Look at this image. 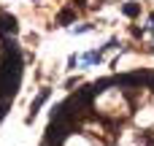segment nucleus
<instances>
[{"label":"nucleus","instance_id":"nucleus-1","mask_svg":"<svg viewBox=\"0 0 154 146\" xmlns=\"http://www.w3.org/2000/svg\"><path fill=\"white\" fill-rule=\"evenodd\" d=\"M16 30H19L16 19L8 14H0V35H16Z\"/></svg>","mask_w":154,"mask_h":146},{"label":"nucleus","instance_id":"nucleus-2","mask_svg":"<svg viewBox=\"0 0 154 146\" xmlns=\"http://www.w3.org/2000/svg\"><path fill=\"white\" fill-rule=\"evenodd\" d=\"M46 100H49V89H41V95H38V98H35V100L30 103V114H27V125H30V122L35 119V114L41 111V106H43Z\"/></svg>","mask_w":154,"mask_h":146},{"label":"nucleus","instance_id":"nucleus-3","mask_svg":"<svg viewBox=\"0 0 154 146\" xmlns=\"http://www.w3.org/2000/svg\"><path fill=\"white\" fill-rule=\"evenodd\" d=\"M114 81H116L119 87H127V89H133V87H141V76H138V73H125V76H114Z\"/></svg>","mask_w":154,"mask_h":146},{"label":"nucleus","instance_id":"nucleus-4","mask_svg":"<svg viewBox=\"0 0 154 146\" xmlns=\"http://www.w3.org/2000/svg\"><path fill=\"white\" fill-rule=\"evenodd\" d=\"M114 84H116V81H114V76H108V79H100V81H95L89 89H92V95L97 98V95H103V92H106L108 87H114Z\"/></svg>","mask_w":154,"mask_h":146},{"label":"nucleus","instance_id":"nucleus-5","mask_svg":"<svg viewBox=\"0 0 154 146\" xmlns=\"http://www.w3.org/2000/svg\"><path fill=\"white\" fill-rule=\"evenodd\" d=\"M70 19H73V11H70V8H65V11H60V16H57V22H60V24H68Z\"/></svg>","mask_w":154,"mask_h":146},{"label":"nucleus","instance_id":"nucleus-6","mask_svg":"<svg viewBox=\"0 0 154 146\" xmlns=\"http://www.w3.org/2000/svg\"><path fill=\"white\" fill-rule=\"evenodd\" d=\"M95 62H100V54L97 51H87L84 54V65H95Z\"/></svg>","mask_w":154,"mask_h":146},{"label":"nucleus","instance_id":"nucleus-7","mask_svg":"<svg viewBox=\"0 0 154 146\" xmlns=\"http://www.w3.org/2000/svg\"><path fill=\"white\" fill-rule=\"evenodd\" d=\"M122 11H125V14H127V16H138V14H141V8H138V5H135V3H127V5H125V8H122Z\"/></svg>","mask_w":154,"mask_h":146},{"label":"nucleus","instance_id":"nucleus-8","mask_svg":"<svg viewBox=\"0 0 154 146\" xmlns=\"http://www.w3.org/2000/svg\"><path fill=\"white\" fill-rule=\"evenodd\" d=\"M152 22H154V16H152Z\"/></svg>","mask_w":154,"mask_h":146}]
</instances>
